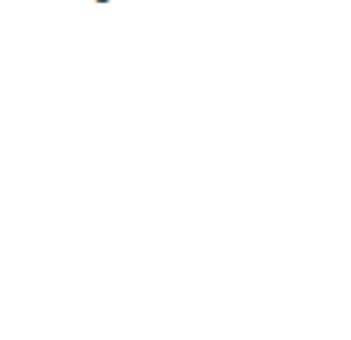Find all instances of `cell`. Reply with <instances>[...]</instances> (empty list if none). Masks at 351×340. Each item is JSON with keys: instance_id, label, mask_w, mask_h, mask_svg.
Returning a JSON list of instances; mask_svg holds the SVG:
<instances>
[{"instance_id": "1", "label": "cell", "mask_w": 351, "mask_h": 340, "mask_svg": "<svg viewBox=\"0 0 351 340\" xmlns=\"http://www.w3.org/2000/svg\"><path fill=\"white\" fill-rule=\"evenodd\" d=\"M100 3H106V0H100Z\"/></svg>"}]
</instances>
